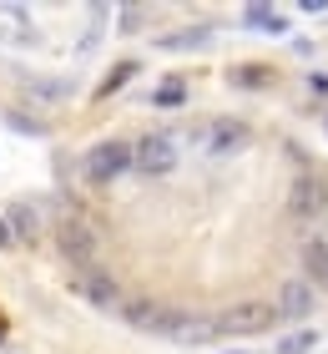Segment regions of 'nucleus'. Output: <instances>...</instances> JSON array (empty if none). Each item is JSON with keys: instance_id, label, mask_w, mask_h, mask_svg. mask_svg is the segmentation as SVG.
Here are the masks:
<instances>
[{"instance_id": "f257e3e1", "label": "nucleus", "mask_w": 328, "mask_h": 354, "mask_svg": "<svg viewBox=\"0 0 328 354\" xmlns=\"http://www.w3.org/2000/svg\"><path fill=\"white\" fill-rule=\"evenodd\" d=\"M56 253H61V263H71L76 273L96 268V253H102V233H96V223L81 218V213H66L56 223Z\"/></svg>"}, {"instance_id": "f03ea898", "label": "nucleus", "mask_w": 328, "mask_h": 354, "mask_svg": "<svg viewBox=\"0 0 328 354\" xmlns=\"http://www.w3.org/2000/svg\"><path fill=\"white\" fill-rule=\"evenodd\" d=\"M162 339H172V344H182V349H202V344H218L222 334H218V319H207V314H187V309H177V304H167L157 319V329Z\"/></svg>"}, {"instance_id": "7ed1b4c3", "label": "nucleus", "mask_w": 328, "mask_h": 354, "mask_svg": "<svg viewBox=\"0 0 328 354\" xmlns=\"http://www.w3.org/2000/svg\"><path fill=\"white\" fill-rule=\"evenodd\" d=\"M81 172H86L91 187H111L117 177L131 172V142L111 137V142H96V147L86 152V162H81Z\"/></svg>"}, {"instance_id": "20e7f679", "label": "nucleus", "mask_w": 328, "mask_h": 354, "mask_svg": "<svg viewBox=\"0 0 328 354\" xmlns=\"http://www.w3.org/2000/svg\"><path fill=\"white\" fill-rule=\"evenodd\" d=\"M273 324H278V309L268 299H242L218 314V334H268Z\"/></svg>"}, {"instance_id": "39448f33", "label": "nucleus", "mask_w": 328, "mask_h": 354, "mask_svg": "<svg viewBox=\"0 0 328 354\" xmlns=\"http://www.w3.org/2000/svg\"><path fill=\"white\" fill-rule=\"evenodd\" d=\"M177 167V137H142L137 147H131V172L142 177H167Z\"/></svg>"}, {"instance_id": "423d86ee", "label": "nucleus", "mask_w": 328, "mask_h": 354, "mask_svg": "<svg viewBox=\"0 0 328 354\" xmlns=\"http://www.w3.org/2000/svg\"><path fill=\"white\" fill-rule=\"evenodd\" d=\"M323 207H328V177H318V172L293 177V187H288V213L298 218V223H313Z\"/></svg>"}, {"instance_id": "0eeeda50", "label": "nucleus", "mask_w": 328, "mask_h": 354, "mask_svg": "<svg viewBox=\"0 0 328 354\" xmlns=\"http://www.w3.org/2000/svg\"><path fill=\"white\" fill-rule=\"evenodd\" d=\"M76 294L96 304V309H122V288L117 279H111L106 268H86V273H76Z\"/></svg>"}, {"instance_id": "6e6552de", "label": "nucleus", "mask_w": 328, "mask_h": 354, "mask_svg": "<svg viewBox=\"0 0 328 354\" xmlns=\"http://www.w3.org/2000/svg\"><path fill=\"white\" fill-rule=\"evenodd\" d=\"M313 304H318L313 283H308V279H288L283 288H278L273 309H278V319H308V314H313Z\"/></svg>"}, {"instance_id": "1a4fd4ad", "label": "nucleus", "mask_w": 328, "mask_h": 354, "mask_svg": "<svg viewBox=\"0 0 328 354\" xmlns=\"http://www.w3.org/2000/svg\"><path fill=\"white\" fill-rule=\"evenodd\" d=\"M248 122H238V117H218L207 127V147L212 152H238V147H248Z\"/></svg>"}, {"instance_id": "9d476101", "label": "nucleus", "mask_w": 328, "mask_h": 354, "mask_svg": "<svg viewBox=\"0 0 328 354\" xmlns=\"http://www.w3.org/2000/svg\"><path fill=\"white\" fill-rule=\"evenodd\" d=\"M162 309H167V304L142 299V294H137V299H122V309H117V314L126 319L131 329H146V334H152V329H157V319H162Z\"/></svg>"}, {"instance_id": "9b49d317", "label": "nucleus", "mask_w": 328, "mask_h": 354, "mask_svg": "<svg viewBox=\"0 0 328 354\" xmlns=\"http://www.w3.org/2000/svg\"><path fill=\"white\" fill-rule=\"evenodd\" d=\"M303 273H308V283H328V243L323 238L303 243Z\"/></svg>"}, {"instance_id": "f8f14e48", "label": "nucleus", "mask_w": 328, "mask_h": 354, "mask_svg": "<svg viewBox=\"0 0 328 354\" xmlns=\"http://www.w3.org/2000/svg\"><path fill=\"white\" fill-rule=\"evenodd\" d=\"M6 228H10V238H15V233H21V238H36V228H41L36 207H30V203H10V213H6Z\"/></svg>"}, {"instance_id": "ddd939ff", "label": "nucleus", "mask_w": 328, "mask_h": 354, "mask_svg": "<svg viewBox=\"0 0 328 354\" xmlns=\"http://www.w3.org/2000/svg\"><path fill=\"white\" fill-rule=\"evenodd\" d=\"M242 21H248L253 30H273V36H283L288 30V21L278 10H268V6H248V15H242Z\"/></svg>"}, {"instance_id": "4468645a", "label": "nucleus", "mask_w": 328, "mask_h": 354, "mask_svg": "<svg viewBox=\"0 0 328 354\" xmlns=\"http://www.w3.org/2000/svg\"><path fill=\"white\" fill-rule=\"evenodd\" d=\"M152 102H157V106H182V102H187V82H182V76H167V82L152 91Z\"/></svg>"}, {"instance_id": "2eb2a0df", "label": "nucleus", "mask_w": 328, "mask_h": 354, "mask_svg": "<svg viewBox=\"0 0 328 354\" xmlns=\"http://www.w3.org/2000/svg\"><path fill=\"white\" fill-rule=\"evenodd\" d=\"M207 41V26H197V30H172V36H162V46L167 51H187V46H202Z\"/></svg>"}, {"instance_id": "dca6fc26", "label": "nucleus", "mask_w": 328, "mask_h": 354, "mask_svg": "<svg viewBox=\"0 0 328 354\" xmlns=\"http://www.w3.org/2000/svg\"><path fill=\"white\" fill-rule=\"evenodd\" d=\"M313 344H318V334H313V329H298V334H288L278 349H283V354H308Z\"/></svg>"}, {"instance_id": "f3484780", "label": "nucleus", "mask_w": 328, "mask_h": 354, "mask_svg": "<svg viewBox=\"0 0 328 354\" xmlns=\"http://www.w3.org/2000/svg\"><path fill=\"white\" fill-rule=\"evenodd\" d=\"M131 76H137V61H122V66H117V71H111V76H106V82H102V96H111V91H117V86H126V82H131Z\"/></svg>"}, {"instance_id": "a211bd4d", "label": "nucleus", "mask_w": 328, "mask_h": 354, "mask_svg": "<svg viewBox=\"0 0 328 354\" xmlns=\"http://www.w3.org/2000/svg\"><path fill=\"white\" fill-rule=\"evenodd\" d=\"M233 82H238V86H262V82H268V71L248 66V71H233Z\"/></svg>"}, {"instance_id": "6ab92c4d", "label": "nucleus", "mask_w": 328, "mask_h": 354, "mask_svg": "<svg viewBox=\"0 0 328 354\" xmlns=\"http://www.w3.org/2000/svg\"><path fill=\"white\" fill-rule=\"evenodd\" d=\"M10 127H21V132H46V122L26 117V111H10Z\"/></svg>"}, {"instance_id": "aec40b11", "label": "nucleus", "mask_w": 328, "mask_h": 354, "mask_svg": "<svg viewBox=\"0 0 328 354\" xmlns=\"http://www.w3.org/2000/svg\"><path fill=\"white\" fill-rule=\"evenodd\" d=\"M0 248H10V228H6V218H0Z\"/></svg>"}]
</instances>
